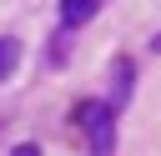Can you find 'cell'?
Listing matches in <instances>:
<instances>
[{"label":"cell","instance_id":"5b68a950","mask_svg":"<svg viewBox=\"0 0 161 156\" xmlns=\"http://www.w3.org/2000/svg\"><path fill=\"white\" fill-rule=\"evenodd\" d=\"M10 156H40V146H35V141H20V146H15Z\"/></svg>","mask_w":161,"mask_h":156},{"label":"cell","instance_id":"7a4b0ae2","mask_svg":"<svg viewBox=\"0 0 161 156\" xmlns=\"http://www.w3.org/2000/svg\"><path fill=\"white\" fill-rule=\"evenodd\" d=\"M131 86H136V65L126 60V55H116V65H111V111H126L131 106Z\"/></svg>","mask_w":161,"mask_h":156},{"label":"cell","instance_id":"8992f818","mask_svg":"<svg viewBox=\"0 0 161 156\" xmlns=\"http://www.w3.org/2000/svg\"><path fill=\"white\" fill-rule=\"evenodd\" d=\"M151 50H156V55H161V35H151Z\"/></svg>","mask_w":161,"mask_h":156},{"label":"cell","instance_id":"277c9868","mask_svg":"<svg viewBox=\"0 0 161 156\" xmlns=\"http://www.w3.org/2000/svg\"><path fill=\"white\" fill-rule=\"evenodd\" d=\"M15 65H20V40L15 35H0V81H10Z\"/></svg>","mask_w":161,"mask_h":156},{"label":"cell","instance_id":"3957f363","mask_svg":"<svg viewBox=\"0 0 161 156\" xmlns=\"http://www.w3.org/2000/svg\"><path fill=\"white\" fill-rule=\"evenodd\" d=\"M96 10H101V0H60V30H65V35L80 30Z\"/></svg>","mask_w":161,"mask_h":156},{"label":"cell","instance_id":"6da1fadb","mask_svg":"<svg viewBox=\"0 0 161 156\" xmlns=\"http://www.w3.org/2000/svg\"><path fill=\"white\" fill-rule=\"evenodd\" d=\"M75 126L86 131V151L91 156H116V111L106 101H80L75 106Z\"/></svg>","mask_w":161,"mask_h":156}]
</instances>
